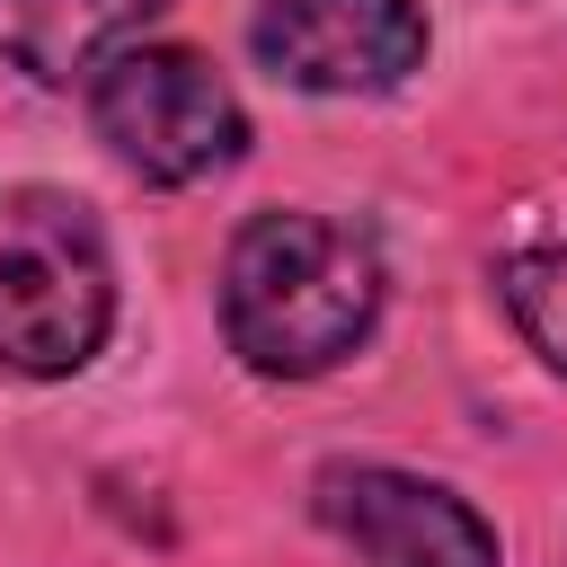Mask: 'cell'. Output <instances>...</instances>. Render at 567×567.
<instances>
[{
	"mask_svg": "<svg viewBox=\"0 0 567 567\" xmlns=\"http://www.w3.org/2000/svg\"><path fill=\"white\" fill-rule=\"evenodd\" d=\"M115 328L106 230L62 186H0V363L27 381L80 372Z\"/></svg>",
	"mask_w": 567,
	"mask_h": 567,
	"instance_id": "cell-2",
	"label": "cell"
},
{
	"mask_svg": "<svg viewBox=\"0 0 567 567\" xmlns=\"http://www.w3.org/2000/svg\"><path fill=\"white\" fill-rule=\"evenodd\" d=\"M319 523L363 567H496V532L470 496L390 470V461H328L319 470Z\"/></svg>",
	"mask_w": 567,
	"mask_h": 567,
	"instance_id": "cell-4",
	"label": "cell"
},
{
	"mask_svg": "<svg viewBox=\"0 0 567 567\" xmlns=\"http://www.w3.org/2000/svg\"><path fill=\"white\" fill-rule=\"evenodd\" d=\"M496 292H505L514 328L540 346V363L567 372V248H523V257H505Z\"/></svg>",
	"mask_w": 567,
	"mask_h": 567,
	"instance_id": "cell-7",
	"label": "cell"
},
{
	"mask_svg": "<svg viewBox=\"0 0 567 567\" xmlns=\"http://www.w3.org/2000/svg\"><path fill=\"white\" fill-rule=\"evenodd\" d=\"M159 9L168 0H0V53L27 80L71 89V80H97Z\"/></svg>",
	"mask_w": 567,
	"mask_h": 567,
	"instance_id": "cell-6",
	"label": "cell"
},
{
	"mask_svg": "<svg viewBox=\"0 0 567 567\" xmlns=\"http://www.w3.org/2000/svg\"><path fill=\"white\" fill-rule=\"evenodd\" d=\"M89 115H97L106 151L151 186L221 177L248 151V115H239L230 80L186 44H124L89 80Z\"/></svg>",
	"mask_w": 567,
	"mask_h": 567,
	"instance_id": "cell-3",
	"label": "cell"
},
{
	"mask_svg": "<svg viewBox=\"0 0 567 567\" xmlns=\"http://www.w3.org/2000/svg\"><path fill=\"white\" fill-rule=\"evenodd\" d=\"M381 319V248L328 213H257L221 257L230 354L266 381L337 372Z\"/></svg>",
	"mask_w": 567,
	"mask_h": 567,
	"instance_id": "cell-1",
	"label": "cell"
},
{
	"mask_svg": "<svg viewBox=\"0 0 567 567\" xmlns=\"http://www.w3.org/2000/svg\"><path fill=\"white\" fill-rule=\"evenodd\" d=\"M248 44L292 89L363 97V89H399L425 62V9L416 0H257Z\"/></svg>",
	"mask_w": 567,
	"mask_h": 567,
	"instance_id": "cell-5",
	"label": "cell"
}]
</instances>
